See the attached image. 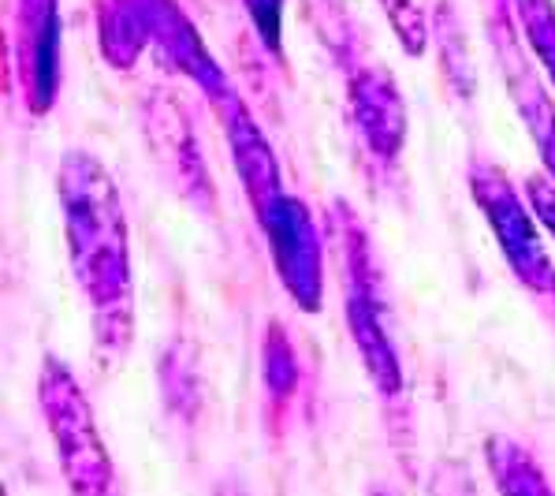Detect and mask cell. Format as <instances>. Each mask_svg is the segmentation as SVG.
Returning a JSON list of instances; mask_svg holds the SVG:
<instances>
[{
  "label": "cell",
  "mask_w": 555,
  "mask_h": 496,
  "mask_svg": "<svg viewBox=\"0 0 555 496\" xmlns=\"http://www.w3.org/2000/svg\"><path fill=\"white\" fill-rule=\"evenodd\" d=\"M276 8H261L257 12V27H261V34H265V41L272 49H276V41H280V34H276Z\"/></svg>",
  "instance_id": "cell-1"
}]
</instances>
